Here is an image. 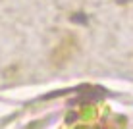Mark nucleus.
<instances>
[{
  "instance_id": "obj_1",
  "label": "nucleus",
  "mask_w": 133,
  "mask_h": 129,
  "mask_svg": "<svg viewBox=\"0 0 133 129\" xmlns=\"http://www.w3.org/2000/svg\"><path fill=\"white\" fill-rule=\"evenodd\" d=\"M104 94H106V91L100 89V87H97V89H89L87 93H83L79 98H77V102H97V100H100Z\"/></svg>"
},
{
  "instance_id": "obj_2",
  "label": "nucleus",
  "mask_w": 133,
  "mask_h": 129,
  "mask_svg": "<svg viewBox=\"0 0 133 129\" xmlns=\"http://www.w3.org/2000/svg\"><path fill=\"white\" fill-rule=\"evenodd\" d=\"M71 19L77 23H87V16H83V13H75V16H71Z\"/></svg>"
},
{
  "instance_id": "obj_3",
  "label": "nucleus",
  "mask_w": 133,
  "mask_h": 129,
  "mask_svg": "<svg viewBox=\"0 0 133 129\" xmlns=\"http://www.w3.org/2000/svg\"><path fill=\"white\" fill-rule=\"evenodd\" d=\"M118 2H120V4H123V2H127V0H118Z\"/></svg>"
}]
</instances>
